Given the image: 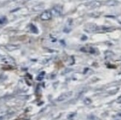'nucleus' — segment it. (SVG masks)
Wrapping results in <instances>:
<instances>
[{
    "label": "nucleus",
    "mask_w": 121,
    "mask_h": 120,
    "mask_svg": "<svg viewBox=\"0 0 121 120\" xmlns=\"http://www.w3.org/2000/svg\"><path fill=\"white\" fill-rule=\"evenodd\" d=\"M51 13L49 12V11H45L43 12V13L41 14L40 16V18L43 19V20H48L51 18Z\"/></svg>",
    "instance_id": "1"
},
{
    "label": "nucleus",
    "mask_w": 121,
    "mask_h": 120,
    "mask_svg": "<svg viewBox=\"0 0 121 120\" xmlns=\"http://www.w3.org/2000/svg\"><path fill=\"white\" fill-rule=\"evenodd\" d=\"M60 8V7H55V8H53V10H51V14H54V15H55V16H59L60 13H61V10H58Z\"/></svg>",
    "instance_id": "2"
},
{
    "label": "nucleus",
    "mask_w": 121,
    "mask_h": 120,
    "mask_svg": "<svg viewBox=\"0 0 121 120\" xmlns=\"http://www.w3.org/2000/svg\"><path fill=\"white\" fill-rule=\"evenodd\" d=\"M95 29H96V26L94 25H88V26H86V30H88V31L94 30Z\"/></svg>",
    "instance_id": "3"
}]
</instances>
